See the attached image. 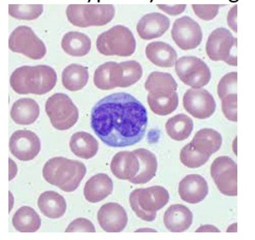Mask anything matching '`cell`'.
I'll return each instance as SVG.
<instances>
[{"label": "cell", "mask_w": 255, "mask_h": 240, "mask_svg": "<svg viewBox=\"0 0 255 240\" xmlns=\"http://www.w3.org/2000/svg\"><path fill=\"white\" fill-rule=\"evenodd\" d=\"M147 112L128 93H115L99 101L91 112V127L109 147H126L138 143L147 131Z\"/></svg>", "instance_id": "1"}, {"label": "cell", "mask_w": 255, "mask_h": 240, "mask_svg": "<svg viewBox=\"0 0 255 240\" xmlns=\"http://www.w3.org/2000/svg\"><path fill=\"white\" fill-rule=\"evenodd\" d=\"M57 73L46 65L22 66L10 76V86L19 95L42 96L57 85Z\"/></svg>", "instance_id": "2"}, {"label": "cell", "mask_w": 255, "mask_h": 240, "mask_svg": "<svg viewBox=\"0 0 255 240\" xmlns=\"http://www.w3.org/2000/svg\"><path fill=\"white\" fill-rule=\"evenodd\" d=\"M86 172V166L82 162L63 157L51 158L42 169L44 179L65 192L76 191Z\"/></svg>", "instance_id": "3"}, {"label": "cell", "mask_w": 255, "mask_h": 240, "mask_svg": "<svg viewBox=\"0 0 255 240\" xmlns=\"http://www.w3.org/2000/svg\"><path fill=\"white\" fill-rule=\"evenodd\" d=\"M169 201V194L164 187L154 186L148 188L136 189L129 197L130 208L144 221L152 222Z\"/></svg>", "instance_id": "4"}, {"label": "cell", "mask_w": 255, "mask_h": 240, "mask_svg": "<svg viewBox=\"0 0 255 240\" xmlns=\"http://www.w3.org/2000/svg\"><path fill=\"white\" fill-rule=\"evenodd\" d=\"M136 45L131 30L120 25L101 34L96 41L97 50L104 56L130 57L136 51Z\"/></svg>", "instance_id": "5"}, {"label": "cell", "mask_w": 255, "mask_h": 240, "mask_svg": "<svg viewBox=\"0 0 255 240\" xmlns=\"http://www.w3.org/2000/svg\"><path fill=\"white\" fill-rule=\"evenodd\" d=\"M115 14L112 4H71L66 9L68 21L81 28L107 25Z\"/></svg>", "instance_id": "6"}, {"label": "cell", "mask_w": 255, "mask_h": 240, "mask_svg": "<svg viewBox=\"0 0 255 240\" xmlns=\"http://www.w3.org/2000/svg\"><path fill=\"white\" fill-rule=\"evenodd\" d=\"M45 110L52 126L60 131L70 129L79 120V110L65 94H54L49 97Z\"/></svg>", "instance_id": "7"}, {"label": "cell", "mask_w": 255, "mask_h": 240, "mask_svg": "<svg viewBox=\"0 0 255 240\" xmlns=\"http://www.w3.org/2000/svg\"><path fill=\"white\" fill-rule=\"evenodd\" d=\"M237 38L226 28L213 30L206 41V54L215 62L223 61L229 65H238Z\"/></svg>", "instance_id": "8"}, {"label": "cell", "mask_w": 255, "mask_h": 240, "mask_svg": "<svg viewBox=\"0 0 255 240\" xmlns=\"http://www.w3.org/2000/svg\"><path fill=\"white\" fill-rule=\"evenodd\" d=\"M8 47L12 52L25 55L33 60H39L46 54V45L29 26L15 28L8 39Z\"/></svg>", "instance_id": "9"}, {"label": "cell", "mask_w": 255, "mask_h": 240, "mask_svg": "<svg viewBox=\"0 0 255 240\" xmlns=\"http://www.w3.org/2000/svg\"><path fill=\"white\" fill-rule=\"evenodd\" d=\"M175 72L185 85L192 89H201L212 79L210 68L204 61L196 57H182L175 63Z\"/></svg>", "instance_id": "10"}, {"label": "cell", "mask_w": 255, "mask_h": 240, "mask_svg": "<svg viewBox=\"0 0 255 240\" xmlns=\"http://www.w3.org/2000/svg\"><path fill=\"white\" fill-rule=\"evenodd\" d=\"M211 175L221 193L228 197L238 195V165L228 156L216 158L211 166Z\"/></svg>", "instance_id": "11"}, {"label": "cell", "mask_w": 255, "mask_h": 240, "mask_svg": "<svg viewBox=\"0 0 255 240\" xmlns=\"http://www.w3.org/2000/svg\"><path fill=\"white\" fill-rule=\"evenodd\" d=\"M172 38L182 50L196 49L202 41V30L192 18L183 16L175 20L172 28Z\"/></svg>", "instance_id": "12"}, {"label": "cell", "mask_w": 255, "mask_h": 240, "mask_svg": "<svg viewBox=\"0 0 255 240\" xmlns=\"http://www.w3.org/2000/svg\"><path fill=\"white\" fill-rule=\"evenodd\" d=\"M185 111L197 119H207L214 114L216 101L212 94L204 89L188 90L183 97Z\"/></svg>", "instance_id": "13"}, {"label": "cell", "mask_w": 255, "mask_h": 240, "mask_svg": "<svg viewBox=\"0 0 255 240\" xmlns=\"http://www.w3.org/2000/svg\"><path fill=\"white\" fill-rule=\"evenodd\" d=\"M41 147L38 136L29 130L14 131L9 139V150L20 161L34 159L40 153Z\"/></svg>", "instance_id": "14"}, {"label": "cell", "mask_w": 255, "mask_h": 240, "mask_svg": "<svg viewBox=\"0 0 255 240\" xmlns=\"http://www.w3.org/2000/svg\"><path fill=\"white\" fill-rule=\"evenodd\" d=\"M97 219L101 229L107 233L122 232L128 223L125 208L115 202L103 205L99 210Z\"/></svg>", "instance_id": "15"}, {"label": "cell", "mask_w": 255, "mask_h": 240, "mask_svg": "<svg viewBox=\"0 0 255 240\" xmlns=\"http://www.w3.org/2000/svg\"><path fill=\"white\" fill-rule=\"evenodd\" d=\"M208 184L201 175H188L179 182V197L184 202L190 204L202 202L208 195Z\"/></svg>", "instance_id": "16"}, {"label": "cell", "mask_w": 255, "mask_h": 240, "mask_svg": "<svg viewBox=\"0 0 255 240\" xmlns=\"http://www.w3.org/2000/svg\"><path fill=\"white\" fill-rule=\"evenodd\" d=\"M142 76V68L136 61L114 63L111 71L115 87L128 88L138 82Z\"/></svg>", "instance_id": "17"}, {"label": "cell", "mask_w": 255, "mask_h": 240, "mask_svg": "<svg viewBox=\"0 0 255 240\" xmlns=\"http://www.w3.org/2000/svg\"><path fill=\"white\" fill-rule=\"evenodd\" d=\"M170 21L160 13H150L141 17L136 25V31L142 40L158 38L168 30Z\"/></svg>", "instance_id": "18"}, {"label": "cell", "mask_w": 255, "mask_h": 240, "mask_svg": "<svg viewBox=\"0 0 255 240\" xmlns=\"http://www.w3.org/2000/svg\"><path fill=\"white\" fill-rule=\"evenodd\" d=\"M111 169L112 174L120 180L130 181L139 172L140 162L133 151H122L112 158Z\"/></svg>", "instance_id": "19"}, {"label": "cell", "mask_w": 255, "mask_h": 240, "mask_svg": "<svg viewBox=\"0 0 255 240\" xmlns=\"http://www.w3.org/2000/svg\"><path fill=\"white\" fill-rule=\"evenodd\" d=\"M163 223L166 229L170 232H185L192 224L193 214L184 205H172L164 213Z\"/></svg>", "instance_id": "20"}, {"label": "cell", "mask_w": 255, "mask_h": 240, "mask_svg": "<svg viewBox=\"0 0 255 240\" xmlns=\"http://www.w3.org/2000/svg\"><path fill=\"white\" fill-rule=\"evenodd\" d=\"M113 181L106 174H97L88 180L84 189L85 199L91 203H97L106 199L113 191Z\"/></svg>", "instance_id": "21"}, {"label": "cell", "mask_w": 255, "mask_h": 240, "mask_svg": "<svg viewBox=\"0 0 255 240\" xmlns=\"http://www.w3.org/2000/svg\"><path fill=\"white\" fill-rule=\"evenodd\" d=\"M147 59L161 68H171L178 60V54L174 47L163 41H154L146 47Z\"/></svg>", "instance_id": "22"}, {"label": "cell", "mask_w": 255, "mask_h": 240, "mask_svg": "<svg viewBox=\"0 0 255 240\" xmlns=\"http://www.w3.org/2000/svg\"><path fill=\"white\" fill-rule=\"evenodd\" d=\"M39 115L40 107L33 99H19L11 107V118L18 125L33 124L38 119Z\"/></svg>", "instance_id": "23"}, {"label": "cell", "mask_w": 255, "mask_h": 240, "mask_svg": "<svg viewBox=\"0 0 255 240\" xmlns=\"http://www.w3.org/2000/svg\"><path fill=\"white\" fill-rule=\"evenodd\" d=\"M38 208L43 215L49 219H60L67 211L64 197L56 191H45L39 197Z\"/></svg>", "instance_id": "24"}, {"label": "cell", "mask_w": 255, "mask_h": 240, "mask_svg": "<svg viewBox=\"0 0 255 240\" xmlns=\"http://www.w3.org/2000/svg\"><path fill=\"white\" fill-rule=\"evenodd\" d=\"M145 89L153 96H171L176 92L178 84L170 74L152 72L145 82Z\"/></svg>", "instance_id": "25"}, {"label": "cell", "mask_w": 255, "mask_h": 240, "mask_svg": "<svg viewBox=\"0 0 255 240\" xmlns=\"http://www.w3.org/2000/svg\"><path fill=\"white\" fill-rule=\"evenodd\" d=\"M71 151L79 158L90 159L95 157L99 150V142L91 134L78 131L71 136Z\"/></svg>", "instance_id": "26"}, {"label": "cell", "mask_w": 255, "mask_h": 240, "mask_svg": "<svg viewBox=\"0 0 255 240\" xmlns=\"http://www.w3.org/2000/svg\"><path fill=\"white\" fill-rule=\"evenodd\" d=\"M133 152L138 158L140 169L137 175L130 181L136 185L146 184L156 175L157 169V158L151 151L144 148H137Z\"/></svg>", "instance_id": "27"}, {"label": "cell", "mask_w": 255, "mask_h": 240, "mask_svg": "<svg viewBox=\"0 0 255 240\" xmlns=\"http://www.w3.org/2000/svg\"><path fill=\"white\" fill-rule=\"evenodd\" d=\"M191 143L201 153L212 156L220 149L223 144V137L214 129L204 128L196 132Z\"/></svg>", "instance_id": "28"}, {"label": "cell", "mask_w": 255, "mask_h": 240, "mask_svg": "<svg viewBox=\"0 0 255 240\" xmlns=\"http://www.w3.org/2000/svg\"><path fill=\"white\" fill-rule=\"evenodd\" d=\"M62 48L67 54L73 57H84L91 49V40L84 33L71 31L64 35Z\"/></svg>", "instance_id": "29"}, {"label": "cell", "mask_w": 255, "mask_h": 240, "mask_svg": "<svg viewBox=\"0 0 255 240\" xmlns=\"http://www.w3.org/2000/svg\"><path fill=\"white\" fill-rule=\"evenodd\" d=\"M90 74L88 68L73 63L64 68L62 74V82L66 90L79 91L85 87L89 81Z\"/></svg>", "instance_id": "30"}, {"label": "cell", "mask_w": 255, "mask_h": 240, "mask_svg": "<svg viewBox=\"0 0 255 240\" xmlns=\"http://www.w3.org/2000/svg\"><path fill=\"white\" fill-rule=\"evenodd\" d=\"M41 220L38 213L30 207H22L14 213L13 226L21 233H34L41 228Z\"/></svg>", "instance_id": "31"}, {"label": "cell", "mask_w": 255, "mask_h": 240, "mask_svg": "<svg viewBox=\"0 0 255 240\" xmlns=\"http://www.w3.org/2000/svg\"><path fill=\"white\" fill-rule=\"evenodd\" d=\"M194 128V122L189 116L179 114L168 119L165 129L168 136L180 142L187 139Z\"/></svg>", "instance_id": "32"}, {"label": "cell", "mask_w": 255, "mask_h": 240, "mask_svg": "<svg viewBox=\"0 0 255 240\" xmlns=\"http://www.w3.org/2000/svg\"><path fill=\"white\" fill-rule=\"evenodd\" d=\"M147 103L156 115L168 116L173 113L179 106V96L176 92L171 96H153L148 94Z\"/></svg>", "instance_id": "33"}, {"label": "cell", "mask_w": 255, "mask_h": 240, "mask_svg": "<svg viewBox=\"0 0 255 240\" xmlns=\"http://www.w3.org/2000/svg\"><path fill=\"white\" fill-rule=\"evenodd\" d=\"M210 157L211 156L196 149L191 142L182 148L179 154L182 164L190 169H196L202 166L209 160Z\"/></svg>", "instance_id": "34"}, {"label": "cell", "mask_w": 255, "mask_h": 240, "mask_svg": "<svg viewBox=\"0 0 255 240\" xmlns=\"http://www.w3.org/2000/svg\"><path fill=\"white\" fill-rule=\"evenodd\" d=\"M43 12V5L41 4H30V5H20V4H9L8 14L14 19L21 20H34L41 16Z\"/></svg>", "instance_id": "35"}, {"label": "cell", "mask_w": 255, "mask_h": 240, "mask_svg": "<svg viewBox=\"0 0 255 240\" xmlns=\"http://www.w3.org/2000/svg\"><path fill=\"white\" fill-rule=\"evenodd\" d=\"M115 62H107L98 67L94 74V83L95 86L102 90H111L115 89L111 78V71Z\"/></svg>", "instance_id": "36"}, {"label": "cell", "mask_w": 255, "mask_h": 240, "mask_svg": "<svg viewBox=\"0 0 255 240\" xmlns=\"http://www.w3.org/2000/svg\"><path fill=\"white\" fill-rule=\"evenodd\" d=\"M238 73H228L222 78L217 86V94L221 100L230 94H237Z\"/></svg>", "instance_id": "37"}, {"label": "cell", "mask_w": 255, "mask_h": 240, "mask_svg": "<svg viewBox=\"0 0 255 240\" xmlns=\"http://www.w3.org/2000/svg\"><path fill=\"white\" fill-rule=\"evenodd\" d=\"M238 95L230 94L222 100V111L226 118L231 121H238Z\"/></svg>", "instance_id": "38"}, {"label": "cell", "mask_w": 255, "mask_h": 240, "mask_svg": "<svg viewBox=\"0 0 255 240\" xmlns=\"http://www.w3.org/2000/svg\"><path fill=\"white\" fill-rule=\"evenodd\" d=\"M221 6L222 5H217V4H212V5L193 4L192 8L200 19L206 20V21H210L217 16Z\"/></svg>", "instance_id": "39"}, {"label": "cell", "mask_w": 255, "mask_h": 240, "mask_svg": "<svg viewBox=\"0 0 255 240\" xmlns=\"http://www.w3.org/2000/svg\"><path fill=\"white\" fill-rule=\"evenodd\" d=\"M95 231L92 222L83 218L74 220L65 230L67 233H95Z\"/></svg>", "instance_id": "40"}, {"label": "cell", "mask_w": 255, "mask_h": 240, "mask_svg": "<svg viewBox=\"0 0 255 240\" xmlns=\"http://www.w3.org/2000/svg\"><path fill=\"white\" fill-rule=\"evenodd\" d=\"M158 8H160L161 10L165 12L169 15H178L183 13L186 8L185 4H179V5H165V4H157Z\"/></svg>", "instance_id": "41"}, {"label": "cell", "mask_w": 255, "mask_h": 240, "mask_svg": "<svg viewBox=\"0 0 255 240\" xmlns=\"http://www.w3.org/2000/svg\"><path fill=\"white\" fill-rule=\"evenodd\" d=\"M237 10L238 7L234 6L231 8L228 14V24L231 29L234 30V32H238V25H237Z\"/></svg>", "instance_id": "42"}, {"label": "cell", "mask_w": 255, "mask_h": 240, "mask_svg": "<svg viewBox=\"0 0 255 240\" xmlns=\"http://www.w3.org/2000/svg\"><path fill=\"white\" fill-rule=\"evenodd\" d=\"M196 233H220V230L217 229V227L213 226V225H202L200 227L198 230H196Z\"/></svg>", "instance_id": "43"}, {"label": "cell", "mask_w": 255, "mask_h": 240, "mask_svg": "<svg viewBox=\"0 0 255 240\" xmlns=\"http://www.w3.org/2000/svg\"><path fill=\"white\" fill-rule=\"evenodd\" d=\"M9 160V180H12L14 179L17 175V165L11 158L8 159Z\"/></svg>", "instance_id": "44"}, {"label": "cell", "mask_w": 255, "mask_h": 240, "mask_svg": "<svg viewBox=\"0 0 255 240\" xmlns=\"http://www.w3.org/2000/svg\"><path fill=\"white\" fill-rule=\"evenodd\" d=\"M136 233H157V230H152V229H147V228H144V229H139V230L135 231Z\"/></svg>", "instance_id": "45"}, {"label": "cell", "mask_w": 255, "mask_h": 240, "mask_svg": "<svg viewBox=\"0 0 255 240\" xmlns=\"http://www.w3.org/2000/svg\"><path fill=\"white\" fill-rule=\"evenodd\" d=\"M237 227H238V224H232V225H230V226L228 227V230H227V232H234L236 233L237 231H238V230H237Z\"/></svg>", "instance_id": "46"}, {"label": "cell", "mask_w": 255, "mask_h": 240, "mask_svg": "<svg viewBox=\"0 0 255 240\" xmlns=\"http://www.w3.org/2000/svg\"><path fill=\"white\" fill-rule=\"evenodd\" d=\"M9 202H10V205H9V212H11L12 210V208H13V203H14V198H13V196H12V194L11 192H9Z\"/></svg>", "instance_id": "47"}]
</instances>
